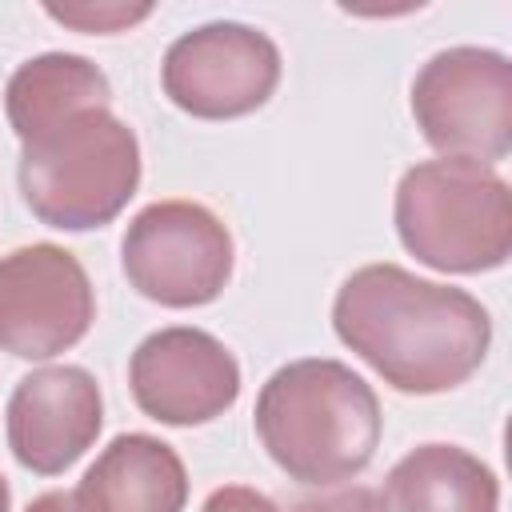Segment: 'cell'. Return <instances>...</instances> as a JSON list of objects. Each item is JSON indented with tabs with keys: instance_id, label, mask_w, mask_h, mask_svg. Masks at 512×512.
<instances>
[{
	"instance_id": "cell-13",
	"label": "cell",
	"mask_w": 512,
	"mask_h": 512,
	"mask_svg": "<svg viewBox=\"0 0 512 512\" xmlns=\"http://www.w3.org/2000/svg\"><path fill=\"white\" fill-rule=\"evenodd\" d=\"M112 84L108 76L76 52H44L24 60L4 88V112L20 144L52 132L68 116L84 108H108Z\"/></svg>"
},
{
	"instance_id": "cell-1",
	"label": "cell",
	"mask_w": 512,
	"mask_h": 512,
	"mask_svg": "<svg viewBox=\"0 0 512 512\" xmlns=\"http://www.w3.org/2000/svg\"><path fill=\"white\" fill-rule=\"evenodd\" d=\"M332 328L388 388L408 396L460 388L492 348V316L472 292L400 264L356 268L332 300Z\"/></svg>"
},
{
	"instance_id": "cell-6",
	"label": "cell",
	"mask_w": 512,
	"mask_h": 512,
	"mask_svg": "<svg viewBox=\"0 0 512 512\" xmlns=\"http://www.w3.org/2000/svg\"><path fill=\"white\" fill-rule=\"evenodd\" d=\"M128 284L160 308L212 304L236 264L228 224L196 200H156L140 208L120 240Z\"/></svg>"
},
{
	"instance_id": "cell-14",
	"label": "cell",
	"mask_w": 512,
	"mask_h": 512,
	"mask_svg": "<svg viewBox=\"0 0 512 512\" xmlns=\"http://www.w3.org/2000/svg\"><path fill=\"white\" fill-rule=\"evenodd\" d=\"M44 12L64 24V28H76V32H100V36H112V32H128L132 24L148 20L152 16V4H124V0H68V4H44Z\"/></svg>"
},
{
	"instance_id": "cell-17",
	"label": "cell",
	"mask_w": 512,
	"mask_h": 512,
	"mask_svg": "<svg viewBox=\"0 0 512 512\" xmlns=\"http://www.w3.org/2000/svg\"><path fill=\"white\" fill-rule=\"evenodd\" d=\"M24 512H96V508L84 500L80 488H52V492L36 496Z\"/></svg>"
},
{
	"instance_id": "cell-8",
	"label": "cell",
	"mask_w": 512,
	"mask_h": 512,
	"mask_svg": "<svg viewBox=\"0 0 512 512\" xmlns=\"http://www.w3.org/2000/svg\"><path fill=\"white\" fill-rule=\"evenodd\" d=\"M96 320V288L60 244H24L0 256V348L52 360L76 348Z\"/></svg>"
},
{
	"instance_id": "cell-4",
	"label": "cell",
	"mask_w": 512,
	"mask_h": 512,
	"mask_svg": "<svg viewBox=\"0 0 512 512\" xmlns=\"http://www.w3.org/2000/svg\"><path fill=\"white\" fill-rule=\"evenodd\" d=\"M396 236L420 264L452 276L492 272L512 256L508 180L476 160H420L396 184Z\"/></svg>"
},
{
	"instance_id": "cell-9",
	"label": "cell",
	"mask_w": 512,
	"mask_h": 512,
	"mask_svg": "<svg viewBox=\"0 0 512 512\" xmlns=\"http://www.w3.org/2000/svg\"><path fill=\"white\" fill-rule=\"evenodd\" d=\"M128 388L148 420L196 428L236 404L240 364L212 332L172 324L136 344L128 360Z\"/></svg>"
},
{
	"instance_id": "cell-3",
	"label": "cell",
	"mask_w": 512,
	"mask_h": 512,
	"mask_svg": "<svg viewBox=\"0 0 512 512\" xmlns=\"http://www.w3.org/2000/svg\"><path fill=\"white\" fill-rule=\"evenodd\" d=\"M20 196L56 232L112 224L140 188V140L112 108H84L20 144Z\"/></svg>"
},
{
	"instance_id": "cell-2",
	"label": "cell",
	"mask_w": 512,
	"mask_h": 512,
	"mask_svg": "<svg viewBox=\"0 0 512 512\" xmlns=\"http://www.w3.org/2000/svg\"><path fill=\"white\" fill-rule=\"evenodd\" d=\"M272 464L300 484L332 488L360 476L384 432L372 384L344 360L304 356L276 368L252 412Z\"/></svg>"
},
{
	"instance_id": "cell-18",
	"label": "cell",
	"mask_w": 512,
	"mask_h": 512,
	"mask_svg": "<svg viewBox=\"0 0 512 512\" xmlns=\"http://www.w3.org/2000/svg\"><path fill=\"white\" fill-rule=\"evenodd\" d=\"M12 508V492H8V480L0 476V512H8Z\"/></svg>"
},
{
	"instance_id": "cell-7",
	"label": "cell",
	"mask_w": 512,
	"mask_h": 512,
	"mask_svg": "<svg viewBox=\"0 0 512 512\" xmlns=\"http://www.w3.org/2000/svg\"><path fill=\"white\" fill-rule=\"evenodd\" d=\"M280 68V48L268 32L240 20H212L168 44L160 84L196 120H236L268 104Z\"/></svg>"
},
{
	"instance_id": "cell-16",
	"label": "cell",
	"mask_w": 512,
	"mask_h": 512,
	"mask_svg": "<svg viewBox=\"0 0 512 512\" xmlns=\"http://www.w3.org/2000/svg\"><path fill=\"white\" fill-rule=\"evenodd\" d=\"M200 512H280L264 492H256V488H248V484H224V488H216L208 500H204V508Z\"/></svg>"
},
{
	"instance_id": "cell-5",
	"label": "cell",
	"mask_w": 512,
	"mask_h": 512,
	"mask_svg": "<svg viewBox=\"0 0 512 512\" xmlns=\"http://www.w3.org/2000/svg\"><path fill=\"white\" fill-rule=\"evenodd\" d=\"M420 136L452 160L496 164L512 148V60L496 48H444L412 80Z\"/></svg>"
},
{
	"instance_id": "cell-11",
	"label": "cell",
	"mask_w": 512,
	"mask_h": 512,
	"mask_svg": "<svg viewBox=\"0 0 512 512\" xmlns=\"http://www.w3.org/2000/svg\"><path fill=\"white\" fill-rule=\"evenodd\" d=\"M76 488L96 512H184L188 504L180 452L148 432L116 436Z\"/></svg>"
},
{
	"instance_id": "cell-15",
	"label": "cell",
	"mask_w": 512,
	"mask_h": 512,
	"mask_svg": "<svg viewBox=\"0 0 512 512\" xmlns=\"http://www.w3.org/2000/svg\"><path fill=\"white\" fill-rule=\"evenodd\" d=\"M292 512H384V508H380V492L364 484H332L324 492L300 496Z\"/></svg>"
},
{
	"instance_id": "cell-10",
	"label": "cell",
	"mask_w": 512,
	"mask_h": 512,
	"mask_svg": "<svg viewBox=\"0 0 512 512\" xmlns=\"http://www.w3.org/2000/svg\"><path fill=\"white\" fill-rule=\"evenodd\" d=\"M4 428L20 468L60 476L96 444L104 428L96 376L80 364H44L28 372L8 396Z\"/></svg>"
},
{
	"instance_id": "cell-12",
	"label": "cell",
	"mask_w": 512,
	"mask_h": 512,
	"mask_svg": "<svg viewBox=\"0 0 512 512\" xmlns=\"http://www.w3.org/2000/svg\"><path fill=\"white\" fill-rule=\"evenodd\" d=\"M384 512H500L496 472L460 444H420L400 456L380 492Z\"/></svg>"
}]
</instances>
